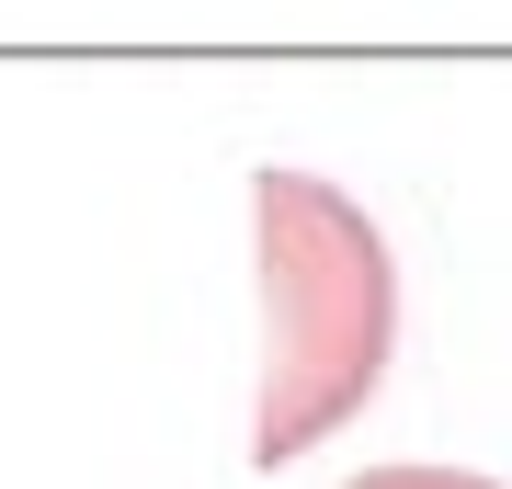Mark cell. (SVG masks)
<instances>
[{"label": "cell", "instance_id": "obj_1", "mask_svg": "<svg viewBox=\"0 0 512 489\" xmlns=\"http://www.w3.org/2000/svg\"><path fill=\"white\" fill-rule=\"evenodd\" d=\"M251 228H262V308H274L251 455L285 467L376 399L387 330H399V273H387L376 217L319 171H251Z\"/></svg>", "mask_w": 512, "mask_h": 489}, {"label": "cell", "instance_id": "obj_2", "mask_svg": "<svg viewBox=\"0 0 512 489\" xmlns=\"http://www.w3.org/2000/svg\"><path fill=\"white\" fill-rule=\"evenodd\" d=\"M353 489H501V478H467V467H376Z\"/></svg>", "mask_w": 512, "mask_h": 489}]
</instances>
